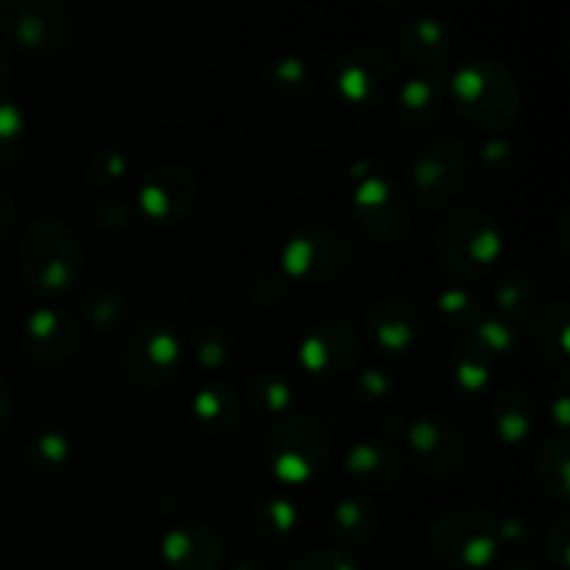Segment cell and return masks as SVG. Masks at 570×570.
<instances>
[{
	"instance_id": "cell-4",
	"label": "cell",
	"mask_w": 570,
	"mask_h": 570,
	"mask_svg": "<svg viewBox=\"0 0 570 570\" xmlns=\"http://www.w3.org/2000/svg\"><path fill=\"white\" fill-rule=\"evenodd\" d=\"M6 415H9V393H6V384L0 382V426L6 423Z\"/></svg>"
},
{
	"instance_id": "cell-1",
	"label": "cell",
	"mask_w": 570,
	"mask_h": 570,
	"mask_svg": "<svg viewBox=\"0 0 570 570\" xmlns=\"http://www.w3.org/2000/svg\"><path fill=\"white\" fill-rule=\"evenodd\" d=\"M39 228H42L45 245L39 243L33 232L26 239V254H22L26 276L42 289H67L81 271V256H78L76 243L56 223H42Z\"/></svg>"
},
{
	"instance_id": "cell-3",
	"label": "cell",
	"mask_w": 570,
	"mask_h": 570,
	"mask_svg": "<svg viewBox=\"0 0 570 570\" xmlns=\"http://www.w3.org/2000/svg\"><path fill=\"white\" fill-rule=\"evenodd\" d=\"M9 226H11V204L0 195V239L9 234Z\"/></svg>"
},
{
	"instance_id": "cell-2",
	"label": "cell",
	"mask_w": 570,
	"mask_h": 570,
	"mask_svg": "<svg viewBox=\"0 0 570 570\" xmlns=\"http://www.w3.org/2000/svg\"><path fill=\"white\" fill-rule=\"evenodd\" d=\"M295 570H354V568H351V562L343 560V557L321 554V557H315V560H309V562H301V566Z\"/></svg>"
}]
</instances>
